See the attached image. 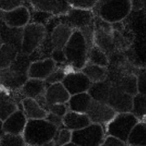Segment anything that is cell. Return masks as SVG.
I'll list each match as a JSON object with an SVG mask.
<instances>
[{
	"instance_id": "1",
	"label": "cell",
	"mask_w": 146,
	"mask_h": 146,
	"mask_svg": "<svg viewBox=\"0 0 146 146\" xmlns=\"http://www.w3.org/2000/svg\"><path fill=\"white\" fill-rule=\"evenodd\" d=\"M31 62L29 56L19 53L9 67L0 70V86L10 91L19 90L29 79L28 70Z\"/></svg>"
},
{
	"instance_id": "2",
	"label": "cell",
	"mask_w": 146,
	"mask_h": 146,
	"mask_svg": "<svg viewBox=\"0 0 146 146\" xmlns=\"http://www.w3.org/2000/svg\"><path fill=\"white\" fill-rule=\"evenodd\" d=\"M58 127L46 119L28 120L22 136L26 145L43 146L54 138Z\"/></svg>"
},
{
	"instance_id": "3",
	"label": "cell",
	"mask_w": 146,
	"mask_h": 146,
	"mask_svg": "<svg viewBox=\"0 0 146 146\" xmlns=\"http://www.w3.org/2000/svg\"><path fill=\"white\" fill-rule=\"evenodd\" d=\"M94 14L111 24L123 21L132 11L131 0H97Z\"/></svg>"
},
{
	"instance_id": "4",
	"label": "cell",
	"mask_w": 146,
	"mask_h": 146,
	"mask_svg": "<svg viewBox=\"0 0 146 146\" xmlns=\"http://www.w3.org/2000/svg\"><path fill=\"white\" fill-rule=\"evenodd\" d=\"M63 50L67 63L74 70H81L86 64L88 46L80 30H74Z\"/></svg>"
},
{
	"instance_id": "5",
	"label": "cell",
	"mask_w": 146,
	"mask_h": 146,
	"mask_svg": "<svg viewBox=\"0 0 146 146\" xmlns=\"http://www.w3.org/2000/svg\"><path fill=\"white\" fill-rule=\"evenodd\" d=\"M139 121L131 113H116L104 127L106 135L115 137L127 143L131 130Z\"/></svg>"
},
{
	"instance_id": "6",
	"label": "cell",
	"mask_w": 146,
	"mask_h": 146,
	"mask_svg": "<svg viewBox=\"0 0 146 146\" xmlns=\"http://www.w3.org/2000/svg\"><path fill=\"white\" fill-rule=\"evenodd\" d=\"M46 29L42 24L29 22L23 27L21 53L29 56L38 48L46 35Z\"/></svg>"
},
{
	"instance_id": "7",
	"label": "cell",
	"mask_w": 146,
	"mask_h": 146,
	"mask_svg": "<svg viewBox=\"0 0 146 146\" xmlns=\"http://www.w3.org/2000/svg\"><path fill=\"white\" fill-rule=\"evenodd\" d=\"M94 44L108 56L117 52L113 37V24L104 21L95 16L94 19Z\"/></svg>"
},
{
	"instance_id": "8",
	"label": "cell",
	"mask_w": 146,
	"mask_h": 146,
	"mask_svg": "<svg viewBox=\"0 0 146 146\" xmlns=\"http://www.w3.org/2000/svg\"><path fill=\"white\" fill-rule=\"evenodd\" d=\"M106 135L104 126L91 123L84 128L72 131L71 142L78 146H100Z\"/></svg>"
},
{
	"instance_id": "9",
	"label": "cell",
	"mask_w": 146,
	"mask_h": 146,
	"mask_svg": "<svg viewBox=\"0 0 146 146\" xmlns=\"http://www.w3.org/2000/svg\"><path fill=\"white\" fill-rule=\"evenodd\" d=\"M58 22L67 24L74 30H83L94 24L95 14L92 9L69 7L66 13L57 16Z\"/></svg>"
},
{
	"instance_id": "10",
	"label": "cell",
	"mask_w": 146,
	"mask_h": 146,
	"mask_svg": "<svg viewBox=\"0 0 146 146\" xmlns=\"http://www.w3.org/2000/svg\"><path fill=\"white\" fill-rule=\"evenodd\" d=\"M23 97L18 91H10L0 86V120L3 122L10 115L21 108Z\"/></svg>"
},
{
	"instance_id": "11",
	"label": "cell",
	"mask_w": 146,
	"mask_h": 146,
	"mask_svg": "<svg viewBox=\"0 0 146 146\" xmlns=\"http://www.w3.org/2000/svg\"><path fill=\"white\" fill-rule=\"evenodd\" d=\"M133 96L125 92L111 83L106 104L116 113H131Z\"/></svg>"
},
{
	"instance_id": "12",
	"label": "cell",
	"mask_w": 146,
	"mask_h": 146,
	"mask_svg": "<svg viewBox=\"0 0 146 146\" xmlns=\"http://www.w3.org/2000/svg\"><path fill=\"white\" fill-rule=\"evenodd\" d=\"M48 84L45 80L39 79L29 78L19 92L23 99L25 97L36 100L40 105L45 110L46 100L45 92Z\"/></svg>"
},
{
	"instance_id": "13",
	"label": "cell",
	"mask_w": 146,
	"mask_h": 146,
	"mask_svg": "<svg viewBox=\"0 0 146 146\" xmlns=\"http://www.w3.org/2000/svg\"><path fill=\"white\" fill-rule=\"evenodd\" d=\"M63 84L70 95L87 92L91 82L81 70H71L62 81Z\"/></svg>"
},
{
	"instance_id": "14",
	"label": "cell",
	"mask_w": 146,
	"mask_h": 146,
	"mask_svg": "<svg viewBox=\"0 0 146 146\" xmlns=\"http://www.w3.org/2000/svg\"><path fill=\"white\" fill-rule=\"evenodd\" d=\"M86 114L88 115L91 123L105 126L112 120L116 113L104 102L92 100Z\"/></svg>"
},
{
	"instance_id": "15",
	"label": "cell",
	"mask_w": 146,
	"mask_h": 146,
	"mask_svg": "<svg viewBox=\"0 0 146 146\" xmlns=\"http://www.w3.org/2000/svg\"><path fill=\"white\" fill-rule=\"evenodd\" d=\"M0 18L3 22L11 28H23L31 20V13L25 5L7 11H0Z\"/></svg>"
},
{
	"instance_id": "16",
	"label": "cell",
	"mask_w": 146,
	"mask_h": 146,
	"mask_svg": "<svg viewBox=\"0 0 146 146\" xmlns=\"http://www.w3.org/2000/svg\"><path fill=\"white\" fill-rule=\"evenodd\" d=\"M27 120L21 108L18 109L2 122L1 132L8 134L22 135Z\"/></svg>"
},
{
	"instance_id": "17",
	"label": "cell",
	"mask_w": 146,
	"mask_h": 146,
	"mask_svg": "<svg viewBox=\"0 0 146 146\" xmlns=\"http://www.w3.org/2000/svg\"><path fill=\"white\" fill-rule=\"evenodd\" d=\"M32 7L36 11L58 16L66 13L69 9L67 2L62 0H29Z\"/></svg>"
},
{
	"instance_id": "18",
	"label": "cell",
	"mask_w": 146,
	"mask_h": 146,
	"mask_svg": "<svg viewBox=\"0 0 146 146\" xmlns=\"http://www.w3.org/2000/svg\"><path fill=\"white\" fill-rule=\"evenodd\" d=\"M56 67V63L51 58L31 62L28 70L29 78L45 80Z\"/></svg>"
},
{
	"instance_id": "19",
	"label": "cell",
	"mask_w": 146,
	"mask_h": 146,
	"mask_svg": "<svg viewBox=\"0 0 146 146\" xmlns=\"http://www.w3.org/2000/svg\"><path fill=\"white\" fill-rule=\"evenodd\" d=\"M70 94L61 82L48 84L45 92L46 111L48 105L58 103H67ZM47 112V111H46Z\"/></svg>"
},
{
	"instance_id": "20",
	"label": "cell",
	"mask_w": 146,
	"mask_h": 146,
	"mask_svg": "<svg viewBox=\"0 0 146 146\" xmlns=\"http://www.w3.org/2000/svg\"><path fill=\"white\" fill-rule=\"evenodd\" d=\"M74 29L64 23L58 22L52 27L49 34L51 43L55 48L63 49L73 34Z\"/></svg>"
},
{
	"instance_id": "21",
	"label": "cell",
	"mask_w": 146,
	"mask_h": 146,
	"mask_svg": "<svg viewBox=\"0 0 146 146\" xmlns=\"http://www.w3.org/2000/svg\"><path fill=\"white\" fill-rule=\"evenodd\" d=\"M91 123L90 119L86 113H76L68 110L63 117V125L71 131L82 129Z\"/></svg>"
},
{
	"instance_id": "22",
	"label": "cell",
	"mask_w": 146,
	"mask_h": 146,
	"mask_svg": "<svg viewBox=\"0 0 146 146\" xmlns=\"http://www.w3.org/2000/svg\"><path fill=\"white\" fill-rule=\"evenodd\" d=\"M21 108L27 120L45 119L48 113L36 100L28 97L22 99L21 102Z\"/></svg>"
},
{
	"instance_id": "23",
	"label": "cell",
	"mask_w": 146,
	"mask_h": 146,
	"mask_svg": "<svg viewBox=\"0 0 146 146\" xmlns=\"http://www.w3.org/2000/svg\"><path fill=\"white\" fill-rule=\"evenodd\" d=\"M92 98L88 92H82L70 96L67 104L68 110L76 113H86Z\"/></svg>"
},
{
	"instance_id": "24",
	"label": "cell",
	"mask_w": 146,
	"mask_h": 146,
	"mask_svg": "<svg viewBox=\"0 0 146 146\" xmlns=\"http://www.w3.org/2000/svg\"><path fill=\"white\" fill-rule=\"evenodd\" d=\"M111 87V81L107 78L104 81L91 83L87 92L89 94L92 100L106 103Z\"/></svg>"
},
{
	"instance_id": "25",
	"label": "cell",
	"mask_w": 146,
	"mask_h": 146,
	"mask_svg": "<svg viewBox=\"0 0 146 146\" xmlns=\"http://www.w3.org/2000/svg\"><path fill=\"white\" fill-rule=\"evenodd\" d=\"M81 71L88 77L91 83L104 81L108 76V67H101L88 62H86Z\"/></svg>"
},
{
	"instance_id": "26",
	"label": "cell",
	"mask_w": 146,
	"mask_h": 146,
	"mask_svg": "<svg viewBox=\"0 0 146 146\" xmlns=\"http://www.w3.org/2000/svg\"><path fill=\"white\" fill-rule=\"evenodd\" d=\"M128 145L146 146V122L140 120L133 127L128 136Z\"/></svg>"
},
{
	"instance_id": "27",
	"label": "cell",
	"mask_w": 146,
	"mask_h": 146,
	"mask_svg": "<svg viewBox=\"0 0 146 146\" xmlns=\"http://www.w3.org/2000/svg\"><path fill=\"white\" fill-rule=\"evenodd\" d=\"M19 52L20 50L13 44L2 43L0 47V70L9 67Z\"/></svg>"
},
{
	"instance_id": "28",
	"label": "cell",
	"mask_w": 146,
	"mask_h": 146,
	"mask_svg": "<svg viewBox=\"0 0 146 146\" xmlns=\"http://www.w3.org/2000/svg\"><path fill=\"white\" fill-rule=\"evenodd\" d=\"M87 62L108 67L109 64V58L103 50L94 44L88 48Z\"/></svg>"
},
{
	"instance_id": "29",
	"label": "cell",
	"mask_w": 146,
	"mask_h": 146,
	"mask_svg": "<svg viewBox=\"0 0 146 146\" xmlns=\"http://www.w3.org/2000/svg\"><path fill=\"white\" fill-rule=\"evenodd\" d=\"M131 113L139 120L146 119V96L137 93L133 98V106Z\"/></svg>"
},
{
	"instance_id": "30",
	"label": "cell",
	"mask_w": 146,
	"mask_h": 146,
	"mask_svg": "<svg viewBox=\"0 0 146 146\" xmlns=\"http://www.w3.org/2000/svg\"><path fill=\"white\" fill-rule=\"evenodd\" d=\"M71 70L74 69L68 64H56V67L54 71L45 80L46 83L47 84H51L54 83L62 82L67 73Z\"/></svg>"
},
{
	"instance_id": "31",
	"label": "cell",
	"mask_w": 146,
	"mask_h": 146,
	"mask_svg": "<svg viewBox=\"0 0 146 146\" xmlns=\"http://www.w3.org/2000/svg\"><path fill=\"white\" fill-rule=\"evenodd\" d=\"M26 145L22 135L2 133L0 137V146H24Z\"/></svg>"
},
{
	"instance_id": "32",
	"label": "cell",
	"mask_w": 146,
	"mask_h": 146,
	"mask_svg": "<svg viewBox=\"0 0 146 146\" xmlns=\"http://www.w3.org/2000/svg\"><path fill=\"white\" fill-rule=\"evenodd\" d=\"M72 131L65 128L64 127L58 128L54 138L51 141L54 146H63L71 142Z\"/></svg>"
},
{
	"instance_id": "33",
	"label": "cell",
	"mask_w": 146,
	"mask_h": 146,
	"mask_svg": "<svg viewBox=\"0 0 146 146\" xmlns=\"http://www.w3.org/2000/svg\"><path fill=\"white\" fill-rule=\"evenodd\" d=\"M66 2L71 7L92 9L96 4L97 0H66Z\"/></svg>"
},
{
	"instance_id": "34",
	"label": "cell",
	"mask_w": 146,
	"mask_h": 146,
	"mask_svg": "<svg viewBox=\"0 0 146 146\" xmlns=\"http://www.w3.org/2000/svg\"><path fill=\"white\" fill-rule=\"evenodd\" d=\"M47 113H51L54 115L63 117L68 111L67 103H58L48 105L46 110Z\"/></svg>"
},
{
	"instance_id": "35",
	"label": "cell",
	"mask_w": 146,
	"mask_h": 146,
	"mask_svg": "<svg viewBox=\"0 0 146 146\" xmlns=\"http://www.w3.org/2000/svg\"><path fill=\"white\" fill-rule=\"evenodd\" d=\"M22 5L24 0H0V11H10Z\"/></svg>"
},
{
	"instance_id": "36",
	"label": "cell",
	"mask_w": 146,
	"mask_h": 146,
	"mask_svg": "<svg viewBox=\"0 0 146 146\" xmlns=\"http://www.w3.org/2000/svg\"><path fill=\"white\" fill-rule=\"evenodd\" d=\"M138 92L146 96V70H138Z\"/></svg>"
},
{
	"instance_id": "37",
	"label": "cell",
	"mask_w": 146,
	"mask_h": 146,
	"mask_svg": "<svg viewBox=\"0 0 146 146\" xmlns=\"http://www.w3.org/2000/svg\"><path fill=\"white\" fill-rule=\"evenodd\" d=\"M51 58L56 64H68L63 49L54 48L51 52Z\"/></svg>"
},
{
	"instance_id": "38",
	"label": "cell",
	"mask_w": 146,
	"mask_h": 146,
	"mask_svg": "<svg viewBox=\"0 0 146 146\" xmlns=\"http://www.w3.org/2000/svg\"><path fill=\"white\" fill-rule=\"evenodd\" d=\"M100 146H128V144L119 139L111 135H106Z\"/></svg>"
},
{
	"instance_id": "39",
	"label": "cell",
	"mask_w": 146,
	"mask_h": 146,
	"mask_svg": "<svg viewBox=\"0 0 146 146\" xmlns=\"http://www.w3.org/2000/svg\"><path fill=\"white\" fill-rule=\"evenodd\" d=\"M45 119L50 123L56 126L58 128L64 127V125H63V117H59L56 115H54L51 113H48Z\"/></svg>"
},
{
	"instance_id": "40",
	"label": "cell",
	"mask_w": 146,
	"mask_h": 146,
	"mask_svg": "<svg viewBox=\"0 0 146 146\" xmlns=\"http://www.w3.org/2000/svg\"><path fill=\"white\" fill-rule=\"evenodd\" d=\"M132 11H138L143 9V0H131Z\"/></svg>"
},
{
	"instance_id": "41",
	"label": "cell",
	"mask_w": 146,
	"mask_h": 146,
	"mask_svg": "<svg viewBox=\"0 0 146 146\" xmlns=\"http://www.w3.org/2000/svg\"><path fill=\"white\" fill-rule=\"evenodd\" d=\"M63 146H78V145H76L75 143H72V142H70V143H67V144L64 145H63Z\"/></svg>"
},
{
	"instance_id": "42",
	"label": "cell",
	"mask_w": 146,
	"mask_h": 146,
	"mask_svg": "<svg viewBox=\"0 0 146 146\" xmlns=\"http://www.w3.org/2000/svg\"><path fill=\"white\" fill-rule=\"evenodd\" d=\"M43 146H54V143H53V142L51 141V142H49V143H46V144L44 145Z\"/></svg>"
},
{
	"instance_id": "43",
	"label": "cell",
	"mask_w": 146,
	"mask_h": 146,
	"mask_svg": "<svg viewBox=\"0 0 146 146\" xmlns=\"http://www.w3.org/2000/svg\"><path fill=\"white\" fill-rule=\"evenodd\" d=\"M1 44H2V41H1V37H0V47H1Z\"/></svg>"
},
{
	"instance_id": "44",
	"label": "cell",
	"mask_w": 146,
	"mask_h": 146,
	"mask_svg": "<svg viewBox=\"0 0 146 146\" xmlns=\"http://www.w3.org/2000/svg\"><path fill=\"white\" fill-rule=\"evenodd\" d=\"M2 134V132H1V128L0 127V137H1V135Z\"/></svg>"
},
{
	"instance_id": "45",
	"label": "cell",
	"mask_w": 146,
	"mask_h": 146,
	"mask_svg": "<svg viewBox=\"0 0 146 146\" xmlns=\"http://www.w3.org/2000/svg\"><path fill=\"white\" fill-rule=\"evenodd\" d=\"M1 124H2V122L0 120V127H1Z\"/></svg>"
},
{
	"instance_id": "46",
	"label": "cell",
	"mask_w": 146,
	"mask_h": 146,
	"mask_svg": "<svg viewBox=\"0 0 146 146\" xmlns=\"http://www.w3.org/2000/svg\"><path fill=\"white\" fill-rule=\"evenodd\" d=\"M24 146H29V145H25Z\"/></svg>"
},
{
	"instance_id": "47",
	"label": "cell",
	"mask_w": 146,
	"mask_h": 146,
	"mask_svg": "<svg viewBox=\"0 0 146 146\" xmlns=\"http://www.w3.org/2000/svg\"><path fill=\"white\" fill-rule=\"evenodd\" d=\"M128 146H135V145H128Z\"/></svg>"
}]
</instances>
